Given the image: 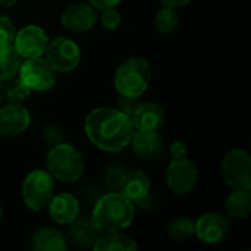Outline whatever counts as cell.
<instances>
[{
    "instance_id": "cell-1",
    "label": "cell",
    "mask_w": 251,
    "mask_h": 251,
    "mask_svg": "<svg viewBox=\"0 0 251 251\" xmlns=\"http://www.w3.org/2000/svg\"><path fill=\"white\" fill-rule=\"evenodd\" d=\"M85 134L90 141L104 151H121L134 134V125L128 115L119 109L96 107L85 118Z\"/></svg>"
},
{
    "instance_id": "cell-2",
    "label": "cell",
    "mask_w": 251,
    "mask_h": 251,
    "mask_svg": "<svg viewBox=\"0 0 251 251\" xmlns=\"http://www.w3.org/2000/svg\"><path fill=\"white\" fill-rule=\"evenodd\" d=\"M134 221V204L124 194H104L94 206L91 224L97 232H121Z\"/></svg>"
},
{
    "instance_id": "cell-3",
    "label": "cell",
    "mask_w": 251,
    "mask_h": 251,
    "mask_svg": "<svg viewBox=\"0 0 251 251\" xmlns=\"http://www.w3.org/2000/svg\"><path fill=\"white\" fill-rule=\"evenodd\" d=\"M47 169L49 174L62 182L72 184L76 182L84 174V159L82 154L71 144L60 143L50 149L47 153Z\"/></svg>"
},
{
    "instance_id": "cell-4",
    "label": "cell",
    "mask_w": 251,
    "mask_h": 251,
    "mask_svg": "<svg viewBox=\"0 0 251 251\" xmlns=\"http://www.w3.org/2000/svg\"><path fill=\"white\" fill-rule=\"evenodd\" d=\"M151 79V69L147 60L141 57H131L125 60L115 74V87L121 96L141 97L149 88Z\"/></svg>"
},
{
    "instance_id": "cell-5",
    "label": "cell",
    "mask_w": 251,
    "mask_h": 251,
    "mask_svg": "<svg viewBox=\"0 0 251 251\" xmlns=\"http://www.w3.org/2000/svg\"><path fill=\"white\" fill-rule=\"evenodd\" d=\"M54 196L53 176L46 171H32L22 184V197L28 209L40 212L46 209Z\"/></svg>"
},
{
    "instance_id": "cell-6",
    "label": "cell",
    "mask_w": 251,
    "mask_h": 251,
    "mask_svg": "<svg viewBox=\"0 0 251 251\" xmlns=\"http://www.w3.org/2000/svg\"><path fill=\"white\" fill-rule=\"evenodd\" d=\"M222 175L226 185L234 190L251 188V159L246 150H231L222 163Z\"/></svg>"
},
{
    "instance_id": "cell-7",
    "label": "cell",
    "mask_w": 251,
    "mask_h": 251,
    "mask_svg": "<svg viewBox=\"0 0 251 251\" xmlns=\"http://www.w3.org/2000/svg\"><path fill=\"white\" fill-rule=\"evenodd\" d=\"M46 60L57 72L74 71L81 60V51L75 41L66 37H57L47 44Z\"/></svg>"
},
{
    "instance_id": "cell-8",
    "label": "cell",
    "mask_w": 251,
    "mask_h": 251,
    "mask_svg": "<svg viewBox=\"0 0 251 251\" xmlns=\"http://www.w3.org/2000/svg\"><path fill=\"white\" fill-rule=\"evenodd\" d=\"M18 72L19 78L34 91H47L56 85L54 69L43 57L25 59Z\"/></svg>"
},
{
    "instance_id": "cell-9",
    "label": "cell",
    "mask_w": 251,
    "mask_h": 251,
    "mask_svg": "<svg viewBox=\"0 0 251 251\" xmlns=\"http://www.w3.org/2000/svg\"><path fill=\"white\" fill-rule=\"evenodd\" d=\"M199 181V169L196 163L185 159H174L166 169V184L176 196L188 194Z\"/></svg>"
},
{
    "instance_id": "cell-10",
    "label": "cell",
    "mask_w": 251,
    "mask_h": 251,
    "mask_svg": "<svg viewBox=\"0 0 251 251\" xmlns=\"http://www.w3.org/2000/svg\"><path fill=\"white\" fill-rule=\"evenodd\" d=\"M49 38L46 31L37 25H26L21 28L13 38V47L24 59L41 57L47 49Z\"/></svg>"
},
{
    "instance_id": "cell-11",
    "label": "cell",
    "mask_w": 251,
    "mask_h": 251,
    "mask_svg": "<svg viewBox=\"0 0 251 251\" xmlns=\"http://www.w3.org/2000/svg\"><path fill=\"white\" fill-rule=\"evenodd\" d=\"M31 124L29 112L21 103H9L0 107V137L21 135Z\"/></svg>"
},
{
    "instance_id": "cell-12",
    "label": "cell",
    "mask_w": 251,
    "mask_h": 251,
    "mask_svg": "<svg viewBox=\"0 0 251 251\" xmlns=\"http://www.w3.org/2000/svg\"><path fill=\"white\" fill-rule=\"evenodd\" d=\"M118 191L124 194L129 201L141 204L149 197L150 179L146 172L140 169L122 171L118 182Z\"/></svg>"
},
{
    "instance_id": "cell-13",
    "label": "cell",
    "mask_w": 251,
    "mask_h": 251,
    "mask_svg": "<svg viewBox=\"0 0 251 251\" xmlns=\"http://www.w3.org/2000/svg\"><path fill=\"white\" fill-rule=\"evenodd\" d=\"M229 232V222L219 213H206L194 224V234L200 241L216 244L226 238Z\"/></svg>"
},
{
    "instance_id": "cell-14",
    "label": "cell",
    "mask_w": 251,
    "mask_h": 251,
    "mask_svg": "<svg viewBox=\"0 0 251 251\" xmlns=\"http://www.w3.org/2000/svg\"><path fill=\"white\" fill-rule=\"evenodd\" d=\"M62 25L74 32H87L97 22V13L93 6L87 3L69 4L60 16Z\"/></svg>"
},
{
    "instance_id": "cell-15",
    "label": "cell",
    "mask_w": 251,
    "mask_h": 251,
    "mask_svg": "<svg viewBox=\"0 0 251 251\" xmlns=\"http://www.w3.org/2000/svg\"><path fill=\"white\" fill-rule=\"evenodd\" d=\"M134 153L146 160H156L163 151V138L157 131H137L129 141Z\"/></svg>"
},
{
    "instance_id": "cell-16",
    "label": "cell",
    "mask_w": 251,
    "mask_h": 251,
    "mask_svg": "<svg viewBox=\"0 0 251 251\" xmlns=\"http://www.w3.org/2000/svg\"><path fill=\"white\" fill-rule=\"evenodd\" d=\"M131 121L137 131H157L165 122V110L157 103H140Z\"/></svg>"
},
{
    "instance_id": "cell-17",
    "label": "cell",
    "mask_w": 251,
    "mask_h": 251,
    "mask_svg": "<svg viewBox=\"0 0 251 251\" xmlns=\"http://www.w3.org/2000/svg\"><path fill=\"white\" fill-rule=\"evenodd\" d=\"M47 209L51 219L57 224H71L79 216V201L68 193L53 196Z\"/></svg>"
},
{
    "instance_id": "cell-18",
    "label": "cell",
    "mask_w": 251,
    "mask_h": 251,
    "mask_svg": "<svg viewBox=\"0 0 251 251\" xmlns=\"http://www.w3.org/2000/svg\"><path fill=\"white\" fill-rule=\"evenodd\" d=\"M32 247L34 250L40 251H62L68 249L63 234L54 228L38 229L32 237Z\"/></svg>"
},
{
    "instance_id": "cell-19",
    "label": "cell",
    "mask_w": 251,
    "mask_h": 251,
    "mask_svg": "<svg viewBox=\"0 0 251 251\" xmlns=\"http://www.w3.org/2000/svg\"><path fill=\"white\" fill-rule=\"evenodd\" d=\"M93 249L96 251H132L138 246L129 237L119 232H107L100 238H96Z\"/></svg>"
},
{
    "instance_id": "cell-20",
    "label": "cell",
    "mask_w": 251,
    "mask_h": 251,
    "mask_svg": "<svg viewBox=\"0 0 251 251\" xmlns=\"http://www.w3.org/2000/svg\"><path fill=\"white\" fill-rule=\"evenodd\" d=\"M225 209L232 218L246 219L251 210L250 190H235L231 193L225 201Z\"/></svg>"
},
{
    "instance_id": "cell-21",
    "label": "cell",
    "mask_w": 251,
    "mask_h": 251,
    "mask_svg": "<svg viewBox=\"0 0 251 251\" xmlns=\"http://www.w3.org/2000/svg\"><path fill=\"white\" fill-rule=\"evenodd\" d=\"M21 63L22 57L15 50L13 44H0V81H6L15 76L19 71Z\"/></svg>"
},
{
    "instance_id": "cell-22",
    "label": "cell",
    "mask_w": 251,
    "mask_h": 251,
    "mask_svg": "<svg viewBox=\"0 0 251 251\" xmlns=\"http://www.w3.org/2000/svg\"><path fill=\"white\" fill-rule=\"evenodd\" d=\"M69 235L74 243H76L81 247H91L97 238V231L93 226L91 221H84V219H75L71 222L69 226Z\"/></svg>"
},
{
    "instance_id": "cell-23",
    "label": "cell",
    "mask_w": 251,
    "mask_h": 251,
    "mask_svg": "<svg viewBox=\"0 0 251 251\" xmlns=\"http://www.w3.org/2000/svg\"><path fill=\"white\" fill-rule=\"evenodd\" d=\"M179 25V15L176 12V7L172 6H162L157 13L154 15V26L157 31L163 34L174 32Z\"/></svg>"
},
{
    "instance_id": "cell-24",
    "label": "cell",
    "mask_w": 251,
    "mask_h": 251,
    "mask_svg": "<svg viewBox=\"0 0 251 251\" xmlns=\"http://www.w3.org/2000/svg\"><path fill=\"white\" fill-rule=\"evenodd\" d=\"M31 88L21 79V78H10V82L4 87V94L6 99L10 103H22L29 94H31Z\"/></svg>"
},
{
    "instance_id": "cell-25",
    "label": "cell",
    "mask_w": 251,
    "mask_h": 251,
    "mask_svg": "<svg viewBox=\"0 0 251 251\" xmlns=\"http://www.w3.org/2000/svg\"><path fill=\"white\" fill-rule=\"evenodd\" d=\"M168 231H169V235L174 240L182 241V240L190 238L194 234V222L190 218H185V216L176 218L169 224Z\"/></svg>"
},
{
    "instance_id": "cell-26",
    "label": "cell",
    "mask_w": 251,
    "mask_h": 251,
    "mask_svg": "<svg viewBox=\"0 0 251 251\" xmlns=\"http://www.w3.org/2000/svg\"><path fill=\"white\" fill-rule=\"evenodd\" d=\"M15 25L10 21V18L7 16H0V44L3 46H9L13 44V38H15Z\"/></svg>"
},
{
    "instance_id": "cell-27",
    "label": "cell",
    "mask_w": 251,
    "mask_h": 251,
    "mask_svg": "<svg viewBox=\"0 0 251 251\" xmlns=\"http://www.w3.org/2000/svg\"><path fill=\"white\" fill-rule=\"evenodd\" d=\"M43 140H44V143H46L47 146L54 147V146L63 143V131H62L57 125L50 124V125H47V126L44 128V131H43Z\"/></svg>"
},
{
    "instance_id": "cell-28",
    "label": "cell",
    "mask_w": 251,
    "mask_h": 251,
    "mask_svg": "<svg viewBox=\"0 0 251 251\" xmlns=\"http://www.w3.org/2000/svg\"><path fill=\"white\" fill-rule=\"evenodd\" d=\"M101 25L106 28V29H116L121 24V13L116 7H110V9H104L103 13H101Z\"/></svg>"
},
{
    "instance_id": "cell-29",
    "label": "cell",
    "mask_w": 251,
    "mask_h": 251,
    "mask_svg": "<svg viewBox=\"0 0 251 251\" xmlns=\"http://www.w3.org/2000/svg\"><path fill=\"white\" fill-rule=\"evenodd\" d=\"M138 104L140 103L134 97H126V96H121L119 97V110L124 112L125 115H128L129 118H131V115L134 113V110H135V107Z\"/></svg>"
},
{
    "instance_id": "cell-30",
    "label": "cell",
    "mask_w": 251,
    "mask_h": 251,
    "mask_svg": "<svg viewBox=\"0 0 251 251\" xmlns=\"http://www.w3.org/2000/svg\"><path fill=\"white\" fill-rule=\"evenodd\" d=\"M188 154V149L182 141H175L171 146V156L172 159H185Z\"/></svg>"
},
{
    "instance_id": "cell-31",
    "label": "cell",
    "mask_w": 251,
    "mask_h": 251,
    "mask_svg": "<svg viewBox=\"0 0 251 251\" xmlns=\"http://www.w3.org/2000/svg\"><path fill=\"white\" fill-rule=\"evenodd\" d=\"M122 0H88V3L99 10H104V9H110V7H116L118 4H121Z\"/></svg>"
},
{
    "instance_id": "cell-32",
    "label": "cell",
    "mask_w": 251,
    "mask_h": 251,
    "mask_svg": "<svg viewBox=\"0 0 251 251\" xmlns=\"http://www.w3.org/2000/svg\"><path fill=\"white\" fill-rule=\"evenodd\" d=\"M190 1H193V0H160L162 4H165V6H172V7H181V6L188 4Z\"/></svg>"
},
{
    "instance_id": "cell-33",
    "label": "cell",
    "mask_w": 251,
    "mask_h": 251,
    "mask_svg": "<svg viewBox=\"0 0 251 251\" xmlns=\"http://www.w3.org/2000/svg\"><path fill=\"white\" fill-rule=\"evenodd\" d=\"M18 3V0H0V6H13V4H16Z\"/></svg>"
},
{
    "instance_id": "cell-34",
    "label": "cell",
    "mask_w": 251,
    "mask_h": 251,
    "mask_svg": "<svg viewBox=\"0 0 251 251\" xmlns=\"http://www.w3.org/2000/svg\"><path fill=\"white\" fill-rule=\"evenodd\" d=\"M4 99H6V94H4V87L0 84V104L4 101Z\"/></svg>"
},
{
    "instance_id": "cell-35",
    "label": "cell",
    "mask_w": 251,
    "mask_h": 251,
    "mask_svg": "<svg viewBox=\"0 0 251 251\" xmlns=\"http://www.w3.org/2000/svg\"><path fill=\"white\" fill-rule=\"evenodd\" d=\"M3 218V209H1V206H0V219Z\"/></svg>"
}]
</instances>
